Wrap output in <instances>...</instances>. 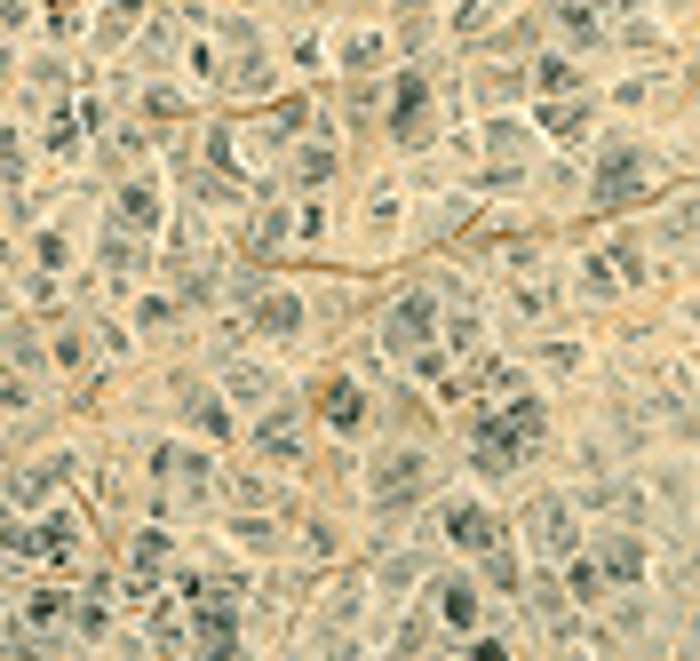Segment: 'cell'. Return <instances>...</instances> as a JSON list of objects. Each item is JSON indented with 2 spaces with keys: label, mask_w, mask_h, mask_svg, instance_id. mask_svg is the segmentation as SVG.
Wrapping results in <instances>:
<instances>
[{
  "label": "cell",
  "mask_w": 700,
  "mask_h": 661,
  "mask_svg": "<svg viewBox=\"0 0 700 661\" xmlns=\"http://www.w3.org/2000/svg\"><path fill=\"white\" fill-rule=\"evenodd\" d=\"M263 335H295V295H287V304H279V295L263 304Z\"/></svg>",
  "instance_id": "1"
}]
</instances>
